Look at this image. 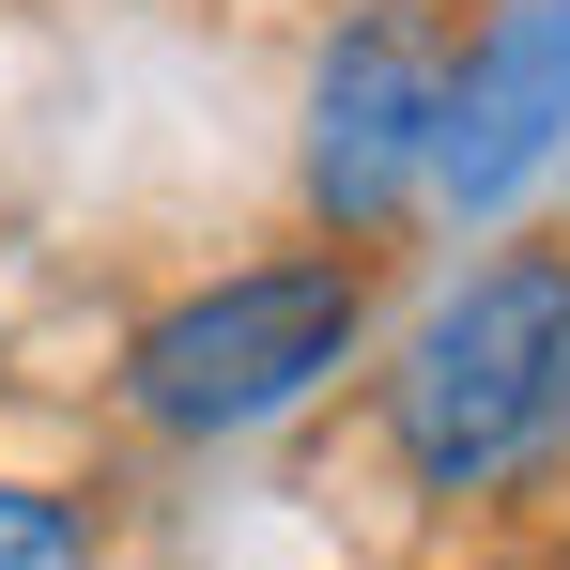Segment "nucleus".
<instances>
[{
  "instance_id": "20e7f679",
  "label": "nucleus",
  "mask_w": 570,
  "mask_h": 570,
  "mask_svg": "<svg viewBox=\"0 0 570 570\" xmlns=\"http://www.w3.org/2000/svg\"><path fill=\"white\" fill-rule=\"evenodd\" d=\"M556 155H570V0H509L432 108V186L463 216H509Z\"/></svg>"
},
{
  "instance_id": "7ed1b4c3",
  "label": "nucleus",
  "mask_w": 570,
  "mask_h": 570,
  "mask_svg": "<svg viewBox=\"0 0 570 570\" xmlns=\"http://www.w3.org/2000/svg\"><path fill=\"white\" fill-rule=\"evenodd\" d=\"M432 108H448L432 31H416V16H371V31L324 62V94H308V200H324L340 232H385L401 200L432 186Z\"/></svg>"
},
{
  "instance_id": "39448f33",
  "label": "nucleus",
  "mask_w": 570,
  "mask_h": 570,
  "mask_svg": "<svg viewBox=\"0 0 570 570\" xmlns=\"http://www.w3.org/2000/svg\"><path fill=\"white\" fill-rule=\"evenodd\" d=\"M0 570H94V524L47 478H0Z\"/></svg>"
},
{
  "instance_id": "f03ea898",
  "label": "nucleus",
  "mask_w": 570,
  "mask_h": 570,
  "mask_svg": "<svg viewBox=\"0 0 570 570\" xmlns=\"http://www.w3.org/2000/svg\"><path fill=\"white\" fill-rule=\"evenodd\" d=\"M355 324H371L355 263H247V278L186 293V308H155L124 340V401L155 432H263L355 355Z\"/></svg>"
},
{
  "instance_id": "f257e3e1",
  "label": "nucleus",
  "mask_w": 570,
  "mask_h": 570,
  "mask_svg": "<svg viewBox=\"0 0 570 570\" xmlns=\"http://www.w3.org/2000/svg\"><path fill=\"white\" fill-rule=\"evenodd\" d=\"M385 432H401V478L416 493H509L570 448V247H509L478 263L416 355L385 385Z\"/></svg>"
}]
</instances>
